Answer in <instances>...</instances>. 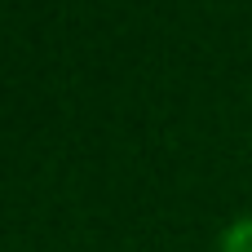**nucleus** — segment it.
Segmentation results:
<instances>
[{
  "instance_id": "f257e3e1",
  "label": "nucleus",
  "mask_w": 252,
  "mask_h": 252,
  "mask_svg": "<svg viewBox=\"0 0 252 252\" xmlns=\"http://www.w3.org/2000/svg\"><path fill=\"white\" fill-rule=\"evenodd\" d=\"M217 252H252V217H235V221L221 230Z\"/></svg>"
}]
</instances>
